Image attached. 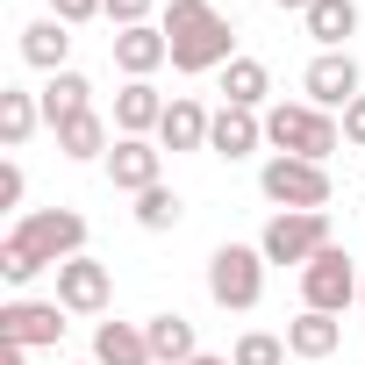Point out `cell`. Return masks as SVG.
Here are the masks:
<instances>
[{"mask_svg":"<svg viewBox=\"0 0 365 365\" xmlns=\"http://www.w3.org/2000/svg\"><path fill=\"white\" fill-rule=\"evenodd\" d=\"M336 344H344V322L322 315V308H301V315L287 322V351H294V358H329Z\"/></svg>","mask_w":365,"mask_h":365,"instance_id":"obj_16","label":"cell"},{"mask_svg":"<svg viewBox=\"0 0 365 365\" xmlns=\"http://www.w3.org/2000/svg\"><path fill=\"white\" fill-rule=\"evenodd\" d=\"M265 143H272L279 158H315V165H322V158L344 143V122H336L329 108H308V101L287 108V101H279V108L265 115Z\"/></svg>","mask_w":365,"mask_h":365,"instance_id":"obj_2","label":"cell"},{"mask_svg":"<svg viewBox=\"0 0 365 365\" xmlns=\"http://www.w3.org/2000/svg\"><path fill=\"white\" fill-rule=\"evenodd\" d=\"M36 122H43V101H36V93L0 86V143H8V150H22V143L36 136Z\"/></svg>","mask_w":365,"mask_h":365,"instance_id":"obj_20","label":"cell"},{"mask_svg":"<svg viewBox=\"0 0 365 365\" xmlns=\"http://www.w3.org/2000/svg\"><path fill=\"white\" fill-rule=\"evenodd\" d=\"M158 29H165V43H172V72H222V65L237 58L230 15L208 8V0H172Z\"/></svg>","mask_w":365,"mask_h":365,"instance_id":"obj_1","label":"cell"},{"mask_svg":"<svg viewBox=\"0 0 365 365\" xmlns=\"http://www.w3.org/2000/svg\"><path fill=\"white\" fill-rule=\"evenodd\" d=\"M301 86H308V108H351L358 101V58L351 51H322L301 72Z\"/></svg>","mask_w":365,"mask_h":365,"instance_id":"obj_10","label":"cell"},{"mask_svg":"<svg viewBox=\"0 0 365 365\" xmlns=\"http://www.w3.org/2000/svg\"><path fill=\"white\" fill-rule=\"evenodd\" d=\"M308 36L322 51H344V36H358V0H315L308 8Z\"/></svg>","mask_w":365,"mask_h":365,"instance_id":"obj_22","label":"cell"},{"mask_svg":"<svg viewBox=\"0 0 365 365\" xmlns=\"http://www.w3.org/2000/svg\"><path fill=\"white\" fill-rule=\"evenodd\" d=\"M258 187L272 208H329V172L315 158H265Z\"/></svg>","mask_w":365,"mask_h":365,"instance_id":"obj_6","label":"cell"},{"mask_svg":"<svg viewBox=\"0 0 365 365\" xmlns=\"http://www.w3.org/2000/svg\"><path fill=\"white\" fill-rule=\"evenodd\" d=\"M8 237H15L36 265H65V258L86 251V215H79V208H29Z\"/></svg>","mask_w":365,"mask_h":365,"instance_id":"obj_3","label":"cell"},{"mask_svg":"<svg viewBox=\"0 0 365 365\" xmlns=\"http://www.w3.org/2000/svg\"><path fill=\"white\" fill-rule=\"evenodd\" d=\"M230 365H287V336H265V329H244Z\"/></svg>","mask_w":365,"mask_h":365,"instance_id":"obj_26","label":"cell"},{"mask_svg":"<svg viewBox=\"0 0 365 365\" xmlns=\"http://www.w3.org/2000/svg\"><path fill=\"white\" fill-rule=\"evenodd\" d=\"M150 8H158V0H108V22H115V29H143Z\"/></svg>","mask_w":365,"mask_h":365,"instance_id":"obj_29","label":"cell"},{"mask_svg":"<svg viewBox=\"0 0 365 365\" xmlns=\"http://www.w3.org/2000/svg\"><path fill=\"white\" fill-rule=\"evenodd\" d=\"M258 251H265V265H308V258H322L329 251V208H279L265 222Z\"/></svg>","mask_w":365,"mask_h":365,"instance_id":"obj_4","label":"cell"},{"mask_svg":"<svg viewBox=\"0 0 365 365\" xmlns=\"http://www.w3.org/2000/svg\"><path fill=\"white\" fill-rule=\"evenodd\" d=\"M358 301H365V287H358Z\"/></svg>","mask_w":365,"mask_h":365,"instance_id":"obj_35","label":"cell"},{"mask_svg":"<svg viewBox=\"0 0 365 365\" xmlns=\"http://www.w3.org/2000/svg\"><path fill=\"white\" fill-rule=\"evenodd\" d=\"M187 365H230V358H215V351H201V358H187Z\"/></svg>","mask_w":365,"mask_h":365,"instance_id":"obj_33","label":"cell"},{"mask_svg":"<svg viewBox=\"0 0 365 365\" xmlns=\"http://www.w3.org/2000/svg\"><path fill=\"white\" fill-rule=\"evenodd\" d=\"M22 201V165H0V208Z\"/></svg>","mask_w":365,"mask_h":365,"instance_id":"obj_31","label":"cell"},{"mask_svg":"<svg viewBox=\"0 0 365 365\" xmlns=\"http://www.w3.org/2000/svg\"><path fill=\"white\" fill-rule=\"evenodd\" d=\"M22 58H29L36 72H65V58H72V29H65L58 15L29 22V29H22Z\"/></svg>","mask_w":365,"mask_h":365,"instance_id":"obj_18","label":"cell"},{"mask_svg":"<svg viewBox=\"0 0 365 365\" xmlns=\"http://www.w3.org/2000/svg\"><path fill=\"white\" fill-rule=\"evenodd\" d=\"M158 143L150 136H115V150H108V179H115V187L122 194H150L158 187Z\"/></svg>","mask_w":365,"mask_h":365,"instance_id":"obj_12","label":"cell"},{"mask_svg":"<svg viewBox=\"0 0 365 365\" xmlns=\"http://www.w3.org/2000/svg\"><path fill=\"white\" fill-rule=\"evenodd\" d=\"M58 336H65V301H8V308H0V344L43 351Z\"/></svg>","mask_w":365,"mask_h":365,"instance_id":"obj_8","label":"cell"},{"mask_svg":"<svg viewBox=\"0 0 365 365\" xmlns=\"http://www.w3.org/2000/svg\"><path fill=\"white\" fill-rule=\"evenodd\" d=\"M93 365H158V358H150V336L136 322H101L93 329Z\"/></svg>","mask_w":365,"mask_h":365,"instance_id":"obj_17","label":"cell"},{"mask_svg":"<svg viewBox=\"0 0 365 365\" xmlns=\"http://www.w3.org/2000/svg\"><path fill=\"white\" fill-rule=\"evenodd\" d=\"M208 294H215V308H258V294H265V251H251V244H222L215 258H208Z\"/></svg>","mask_w":365,"mask_h":365,"instance_id":"obj_5","label":"cell"},{"mask_svg":"<svg viewBox=\"0 0 365 365\" xmlns=\"http://www.w3.org/2000/svg\"><path fill=\"white\" fill-rule=\"evenodd\" d=\"M0 365H29V351L22 344H0Z\"/></svg>","mask_w":365,"mask_h":365,"instance_id":"obj_32","label":"cell"},{"mask_svg":"<svg viewBox=\"0 0 365 365\" xmlns=\"http://www.w3.org/2000/svg\"><path fill=\"white\" fill-rule=\"evenodd\" d=\"M358 287H365V279H358V258H351V251H336V244H329L322 258H308V265H301V301H308V308H322V315H344V308L358 301Z\"/></svg>","mask_w":365,"mask_h":365,"instance_id":"obj_7","label":"cell"},{"mask_svg":"<svg viewBox=\"0 0 365 365\" xmlns=\"http://www.w3.org/2000/svg\"><path fill=\"white\" fill-rule=\"evenodd\" d=\"M258 143H265V122H258L251 108H230V101H222V108H215V129H208V150H222V158L237 165V158H251Z\"/></svg>","mask_w":365,"mask_h":365,"instance_id":"obj_14","label":"cell"},{"mask_svg":"<svg viewBox=\"0 0 365 365\" xmlns=\"http://www.w3.org/2000/svg\"><path fill=\"white\" fill-rule=\"evenodd\" d=\"M58 150L65 158H108L115 143H108V122L86 108V115H72V122H58Z\"/></svg>","mask_w":365,"mask_h":365,"instance_id":"obj_24","label":"cell"},{"mask_svg":"<svg viewBox=\"0 0 365 365\" xmlns=\"http://www.w3.org/2000/svg\"><path fill=\"white\" fill-rule=\"evenodd\" d=\"M51 15H58L65 29H79V22H93V15H108V0H51Z\"/></svg>","mask_w":365,"mask_h":365,"instance_id":"obj_28","label":"cell"},{"mask_svg":"<svg viewBox=\"0 0 365 365\" xmlns=\"http://www.w3.org/2000/svg\"><path fill=\"white\" fill-rule=\"evenodd\" d=\"M108 294H115V279H108V265L101 258H65L58 265V301H65V315H101L108 308Z\"/></svg>","mask_w":365,"mask_h":365,"instance_id":"obj_9","label":"cell"},{"mask_svg":"<svg viewBox=\"0 0 365 365\" xmlns=\"http://www.w3.org/2000/svg\"><path fill=\"white\" fill-rule=\"evenodd\" d=\"M208 129H215V115L194 93H172L165 122H158V150H208Z\"/></svg>","mask_w":365,"mask_h":365,"instance_id":"obj_11","label":"cell"},{"mask_svg":"<svg viewBox=\"0 0 365 365\" xmlns=\"http://www.w3.org/2000/svg\"><path fill=\"white\" fill-rule=\"evenodd\" d=\"M158 122H165V93H158L150 79H129V86L115 93V129H122V136H150Z\"/></svg>","mask_w":365,"mask_h":365,"instance_id":"obj_15","label":"cell"},{"mask_svg":"<svg viewBox=\"0 0 365 365\" xmlns=\"http://www.w3.org/2000/svg\"><path fill=\"white\" fill-rule=\"evenodd\" d=\"M179 215H187V201H179L165 179H158L150 194H136V222H143V230H179Z\"/></svg>","mask_w":365,"mask_h":365,"instance_id":"obj_25","label":"cell"},{"mask_svg":"<svg viewBox=\"0 0 365 365\" xmlns=\"http://www.w3.org/2000/svg\"><path fill=\"white\" fill-rule=\"evenodd\" d=\"M36 272H43V265H36V258H29V251L15 244V237H8V244H0V279H8V287H29Z\"/></svg>","mask_w":365,"mask_h":365,"instance_id":"obj_27","label":"cell"},{"mask_svg":"<svg viewBox=\"0 0 365 365\" xmlns=\"http://www.w3.org/2000/svg\"><path fill=\"white\" fill-rule=\"evenodd\" d=\"M115 65H122L129 79H150L158 65H172L165 29H158V22H143V29H115Z\"/></svg>","mask_w":365,"mask_h":365,"instance_id":"obj_13","label":"cell"},{"mask_svg":"<svg viewBox=\"0 0 365 365\" xmlns=\"http://www.w3.org/2000/svg\"><path fill=\"white\" fill-rule=\"evenodd\" d=\"M143 336H150V358H158V365H187V358H201V351H194V322H187V315H150V322H143Z\"/></svg>","mask_w":365,"mask_h":365,"instance_id":"obj_21","label":"cell"},{"mask_svg":"<svg viewBox=\"0 0 365 365\" xmlns=\"http://www.w3.org/2000/svg\"><path fill=\"white\" fill-rule=\"evenodd\" d=\"M344 143H358V150H365V93L344 108Z\"/></svg>","mask_w":365,"mask_h":365,"instance_id":"obj_30","label":"cell"},{"mask_svg":"<svg viewBox=\"0 0 365 365\" xmlns=\"http://www.w3.org/2000/svg\"><path fill=\"white\" fill-rule=\"evenodd\" d=\"M222 93H230V108H251V115H258V101L272 93V72H265L258 58H230V65H222Z\"/></svg>","mask_w":365,"mask_h":365,"instance_id":"obj_23","label":"cell"},{"mask_svg":"<svg viewBox=\"0 0 365 365\" xmlns=\"http://www.w3.org/2000/svg\"><path fill=\"white\" fill-rule=\"evenodd\" d=\"M272 8H301V15H308V8H315V0H272Z\"/></svg>","mask_w":365,"mask_h":365,"instance_id":"obj_34","label":"cell"},{"mask_svg":"<svg viewBox=\"0 0 365 365\" xmlns=\"http://www.w3.org/2000/svg\"><path fill=\"white\" fill-rule=\"evenodd\" d=\"M93 108V86H86V72H51V86H43V122L58 129V122H72V115H86Z\"/></svg>","mask_w":365,"mask_h":365,"instance_id":"obj_19","label":"cell"}]
</instances>
